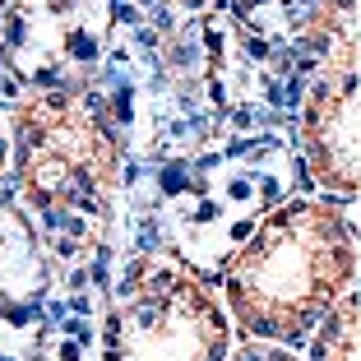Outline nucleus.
Wrapping results in <instances>:
<instances>
[{"label": "nucleus", "mask_w": 361, "mask_h": 361, "mask_svg": "<svg viewBox=\"0 0 361 361\" xmlns=\"http://www.w3.org/2000/svg\"><path fill=\"white\" fill-rule=\"evenodd\" d=\"M162 5H176V10H204L209 0H162Z\"/></svg>", "instance_id": "nucleus-7"}, {"label": "nucleus", "mask_w": 361, "mask_h": 361, "mask_svg": "<svg viewBox=\"0 0 361 361\" xmlns=\"http://www.w3.org/2000/svg\"><path fill=\"white\" fill-rule=\"evenodd\" d=\"M310 361H357V297L343 292L310 329Z\"/></svg>", "instance_id": "nucleus-5"}, {"label": "nucleus", "mask_w": 361, "mask_h": 361, "mask_svg": "<svg viewBox=\"0 0 361 361\" xmlns=\"http://www.w3.org/2000/svg\"><path fill=\"white\" fill-rule=\"evenodd\" d=\"M0 167H5V135H0Z\"/></svg>", "instance_id": "nucleus-8"}, {"label": "nucleus", "mask_w": 361, "mask_h": 361, "mask_svg": "<svg viewBox=\"0 0 361 361\" xmlns=\"http://www.w3.org/2000/svg\"><path fill=\"white\" fill-rule=\"evenodd\" d=\"M10 162L32 213H102L121 180V139L75 93H23L10 111Z\"/></svg>", "instance_id": "nucleus-2"}, {"label": "nucleus", "mask_w": 361, "mask_h": 361, "mask_svg": "<svg viewBox=\"0 0 361 361\" xmlns=\"http://www.w3.org/2000/svg\"><path fill=\"white\" fill-rule=\"evenodd\" d=\"M106 361H227L232 319L176 255H135L102 319Z\"/></svg>", "instance_id": "nucleus-3"}, {"label": "nucleus", "mask_w": 361, "mask_h": 361, "mask_svg": "<svg viewBox=\"0 0 361 361\" xmlns=\"http://www.w3.org/2000/svg\"><path fill=\"white\" fill-rule=\"evenodd\" d=\"M232 361H301V357H292L287 348H278V343H245V348H236L232 352Z\"/></svg>", "instance_id": "nucleus-6"}, {"label": "nucleus", "mask_w": 361, "mask_h": 361, "mask_svg": "<svg viewBox=\"0 0 361 361\" xmlns=\"http://www.w3.org/2000/svg\"><path fill=\"white\" fill-rule=\"evenodd\" d=\"M357 283V223L343 200H292L274 209L232 255L223 297L259 343H306L324 310Z\"/></svg>", "instance_id": "nucleus-1"}, {"label": "nucleus", "mask_w": 361, "mask_h": 361, "mask_svg": "<svg viewBox=\"0 0 361 361\" xmlns=\"http://www.w3.org/2000/svg\"><path fill=\"white\" fill-rule=\"evenodd\" d=\"M301 158L329 195H357V32H343L319 65L301 111Z\"/></svg>", "instance_id": "nucleus-4"}]
</instances>
